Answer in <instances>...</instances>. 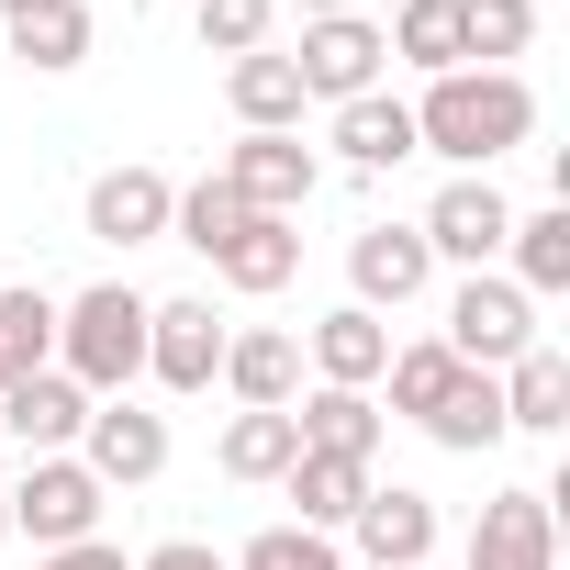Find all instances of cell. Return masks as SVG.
<instances>
[{"mask_svg":"<svg viewBox=\"0 0 570 570\" xmlns=\"http://www.w3.org/2000/svg\"><path fill=\"white\" fill-rule=\"evenodd\" d=\"M403 68H425V79H448V68H470V46H459V0H403L392 12V35H381Z\"/></svg>","mask_w":570,"mask_h":570,"instance_id":"25","label":"cell"},{"mask_svg":"<svg viewBox=\"0 0 570 570\" xmlns=\"http://www.w3.org/2000/svg\"><path fill=\"white\" fill-rule=\"evenodd\" d=\"M0 537H12V503H0Z\"/></svg>","mask_w":570,"mask_h":570,"instance_id":"38","label":"cell"},{"mask_svg":"<svg viewBox=\"0 0 570 570\" xmlns=\"http://www.w3.org/2000/svg\"><path fill=\"white\" fill-rule=\"evenodd\" d=\"M79 470H90L101 492H135V481H157V470H168V414H146L135 392L90 403V425H79Z\"/></svg>","mask_w":570,"mask_h":570,"instance_id":"5","label":"cell"},{"mask_svg":"<svg viewBox=\"0 0 570 570\" xmlns=\"http://www.w3.org/2000/svg\"><path fill=\"white\" fill-rule=\"evenodd\" d=\"M35 370H57V303L0 279V392H12V381H35Z\"/></svg>","mask_w":570,"mask_h":570,"instance_id":"24","label":"cell"},{"mask_svg":"<svg viewBox=\"0 0 570 570\" xmlns=\"http://www.w3.org/2000/svg\"><path fill=\"white\" fill-rule=\"evenodd\" d=\"M459 46H470L481 68L525 57V46H537V0H459Z\"/></svg>","mask_w":570,"mask_h":570,"instance_id":"29","label":"cell"},{"mask_svg":"<svg viewBox=\"0 0 570 570\" xmlns=\"http://www.w3.org/2000/svg\"><path fill=\"white\" fill-rule=\"evenodd\" d=\"M279 481H292V503H303V525H314V537H336V525L370 503V459H314V448H303Z\"/></svg>","mask_w":570,"mask_h":570,"instance_id":"21","label":"cell"},{"mask_svg":"<svg viewBox=\"0 0 570 570\" xmlns=\"http://www.w3.org/2000/svg\"><path fill=\"white\" fill-rule=\"evenodd\" d=\"M12 503V525L35 537V548H79V537H101V481L79 470V448L68 459H23V481L0 492Z\"/></svg>","mask_w":570,"mask_h":570,"instance_id":"4","label":"cell"},{"mask_svg":"<svg viewBox=\"0 0 570 570\" xmlns=\"http://www.w3.org/2000/svg\"><path fill=\"white\" fill-rule=\"evenodd\" d=\"M146 370L168 392H213L224 381V314L213 303H146Z\"/></svg>","mask_w":570,"mask_h":570,"instance_id":"9","label":"cell"},{"mask_svg":"<svg viewBox=\"0 0 570 570\" xmlns=\"http://www.w3.org/2000/svg\"><path fill=\"white\" fill-rule=\"evenodd\" d=\"M35 570H135V559H124V548H101V537H79V548H46Z\"/></svg>","mask_w":570,"mask_h":570,"instance_id":"34","label":"cell"},{"mask_svg":"<svg viewBox=\"0 0 570 570\" xmlns=\"http://www.w3.org/2000/svg\"><path fill=\"white\" fill-rule=\"evenodd\" d=\"M459 370H514L525 347H537V303L514 292V279H492V268H470L459 279V303H448V336H436Z\"/></svg>","mask_w":570,"mask_h":570,"instance_id":"3","label":"cell"},{"mask_svg":"<svg viewBox=\"0 0 570 570\" xmlns=\"http://www.w3.org/2000/svg\"><path fill=\"white\" fill-rule=\"evenodd\" d=\"M268 23H279V0H202V57H257L268 46Z\"/></svg>","mask_w":570,"mask_h":570,"instance_id":"33","label":"cell"},{"mask_svg":"<svg viewBox=\"0 0 570 570\" xmlns=\"http://www.w3.org/2000/svg\"><path fill=\"white\" fill-rule=\"evenodd\" d=\"M503 257H514V292H525V303H537V292H570V202H548V213H514Z\"/></svg>","mask_w":570,"mask_h":570,"instance_id":"23","label":"cell"},{"mask_svg":"<svg viewBox=\"0 0 570 570\" xmlns=\"http://www.w3.org/2000/svg\"><path fill=\"white\" fill-rule=\"evenodd\" d=\"M425 436H436V448H459V459H481V448L503 436V392H492V370H459V381H448V403L425 414Z\"/></svg>","mask_w":570,"mask_h":570,"instance_id":"26","label":"cell"},{"mask_svg":"<svg viewBox=\"0 0 570 570\" xmlns=\"http://www.w3.org/2000/svg\"><path fill=\"white\" fill-rule=\"evenodd\" d=\"M336 12H358V0H303V23H336Z\"/></svg>","mask_w":570,"mask_h":570,"instance_id":"36","label":"cell"},{"mask_svg":"<svg viewBox=\"0 0 570 570\" xmlns=\"http://www.w3.org/2000/svg\"><path fill=\"white\" fill-rule=\"evenodd\" d=\"M168 202H179V190H168L157 168H101V179H90V235H101V246H157V235H168Z\"/></svg>","mask_w":570,"mask_h":570,"instance_id":"15","label":"cell"},{"mask_svg":"<svg viewBox=\"0 0 570 570\" xmlns=\"http://www.w3.org/2000/svg\"><path fill=\"white\" fill-rule=\"evenodd\" d=\"M459 570H559V514H548V492H492Z\"/></svg>","mask_w":570,"mask_h":570,"instance_id":"10","label":"cell"},{"mask_svg":"<svg viewBox=\"0 0 570 570\" xmlns=\"http://www.w3.org/2000/svg\"><path fill=\"white\" fill-rule=\"evenodd\" d=\"M213 268H224V292H279V279L303 268V224H279V213H246V224H235V246H224Z\"/></svg>","mask_w":570,"mask_h":570,"instance_id":"20","label":"cell"},{"mask_svg":"<svg viewBox=\"0 0 570 570\" xmlns=\"http://www.w3.org/2000/svg\"><path fill=\"white\" fill-rule=\"evenodd\" d=\"M23 12H46V0H0V23H23Z\"/></svg>","mask_w":570,"mask_h":570,"instance_id":"37","label":"cell"},{"mask_svg":"<svg viewBox=\"0 0 570 570\" xmlns=\"http://www.w3.org/2000/svg\"><path fill=\"white\" fill-rule=\"evenodd\" d=\"M537 135V90L514 68H448L414 101V157H459L470 179H492V157H514Z\"/></svg>","mask_w":570,"mask_h":570,"instance_id":"1","label":"cell"},{"mask_svg":"<svg viewBox=\"0 0 570 570\" xmlns=\"http://www.w3.org/2000/svg\"><path fill=\"white\" fill-rule=\"evenodd\" d=\"M224 570H347V559H336V537H314V525H257Z\"/></svg>","mask_w":570,"mask_h":570,"instance_id":"32","label":"cell"},{"mask_svg":"<svg viewBox=\"0 0 570 570\" xmlns=\"http://www.w3.org/2000/svg\"><path fill=\"white\" fill-rule=\"evenodd\" d=\"M347 279H358V314H403L425 279H436V257H425V235H414V224H358Z\"/></svg>","mask_w":570,"mask_h":570,"instance_id":"11","label":"cell"},{"mask_svg":"<svg viewBox=\"0 0 570 570\" xmlns=\"http://www.w3.org/2000/svg\"><path fill=\"white\" fill-rule=\"evenodd\" d=\"M336 157H347V168H403V157H414V101H392V90L336 101Z\"/></svg>","mask_w":570,"mask_h":570,"instance_id":"18","label":"cell"},{"mask_svg":"<svg viewBox=\"0 0 570 570\" xmlns=\"http://www.w3.org/2000/svg\"><path fill=\"white\" fill-rule=\"evenodd\" d=\"M381 381H392V414H414V425H425V414L448 403V381H459V358H448V347L425 336V347H392V370H381Z\"/></svg>","mask_w":570,"mask_h":570,"instance_id":"31","label":"cell"},{"mask_svg":"<svg viewBox=\"0 0 570 570\" xmlns=\"http://www.w3.org/2000/svg\"><path fill=\"white\" fill-rule=\"evenodd\" d=\"M224 392H235L246 414H292V392H303V336H279V325L224 336Z\"/></svg>","mask_w":570,"mask_h":570,"instance_id":"14","label":"cell"},{"mask_svg":"<svg viewBox=\"0 0 570 570\" xmlns=\"http://www.w3.org/2000/svg\"><path fill=\"white\" fill-rule=\"evenodd\" d=\"M425 257H459V268H492L503 257V235H514V202L492 190V179H448L436 202H425Z\"/></svg>","mask_w":570,"mask_h":570,"instance_id":"8","label":"cell"},{"mask_svg":"<svg viewBox=\"0 0 570 570\" xmlns=\"http://www.w3.org/2000/svg\"><path fill=\"white\" fill-rule=\"evenodd\" d=\"M492 392H503V436L525 425V436H559L570 425V358L559 347H525L514 370H492Z\"/></svg>","mask_w":570,"mask_h":570,"instance_id":"17","label":"cell"},{"mask_svg":"<svg viewBox=\"0 0 570 570\" xmlns=\"http://www.w3.org/2000/svg\"><path fill=\"white\" fill-rule=\"evenodd\" d=\"M235 224H246V202H235L224 179H190V190L168 202V235H179V246H202V257H224V246H235Z\"/></svg>","mask_w":570,"mask_h":570,"instance_id":"30","label":"cell"},{"mask_svg":"<svg viewBox=\"0 0 570 570\" xmlns=\"http://www.w3.org/2000/svg\"><path fill=\"white\" fill-rule=\"evenodd\" d=\"M213 179H224L246 213H279V224H303V202H314V179H325V168H314V146H303V135H235Z\"/></svg>","mask_w":570,"mask_h":570,"instance_id":"6","label":"cell"},{"mask_svg":"<svg viewBox=\"0 0 570 570\" xmlns=\"http://www.w3.org/2000/svg\"><path fill=\"white\" fill-rule=\"evenodd\" d=\"M292 436H303L314 459H381V403H370V392H314V403L292 414Z\"/></svg>","mask_w":570,"mask_h":570,"instance_id":"22","label":"cell"},{"mask_svg":"<svg viewBox=\"0 0 570 570\" xmlns=\"http://www.w3.org/2000/svg\"><path fill=\"white\" fill-rule=\"evenodd\" d=\"M79 425H90V392H79L68 370H35V381L0 392V436H23V459H68Z\"/></svg>","mask_w":570,"mask_h":570,"instance_id":"12","label":"cell"},{"mask_svg":"<svg viewBox=\"0 0 570 570\" xmlns=\"http://www.w3.org/2000/svg\"><path fill=\"white\" fill-rule=\"evenodd\" d=\"M135 570H224V548H202V537H168V548H146Z\"/></svg>","mask_w":570,"mask_h":570,"instance_id":"35","label":"cell"},{"mask_svg":"<svg viewBox=\"0 0 570 570\" xmlns=\"http://www.w3.org/2000/svg\"><path fill=\"white\" fill-rule=\"evenodd\" d=\"M12 57L46 68V79H68V68L90 57V0H46V12H23V23H12Z\"/></svg>","mask_w":570,"mask_h":570,"instance_id":"27","label":"cell"},{"mask_svg":"<svg viewBox=\"0 0 570 570\" xmlns=\"http://www.w3.org/2000/svg\"><path fill=\"white\" fill-rule=\"evenodd\" d=\"M381 23L370 12H336V23H303V46H292V79H303V101H358V90H381Z\"/></svg>","mask_w":570,"mask_h":570,"instance_id":"7","label":"cell"},{"mask_svg":"<svg viewBox=\"0 0 570 570\" xmlns=\"http://www.w3.org/2000/svg\"><path fill=\"white\" fill-rule=\"evenodd\" d=\"M224 101H235L246 135H292V124H303V79H292V57H268V46L224 68Z\"/></svg>","mask_w":570,"mask_h":570,"instance_id":"19","label":"cell"},{"mask_svg":"<svg viewBox=\"0 0 570 570\" xmlns=\"http://www.w3.org/2000/svg\"><path fill=\"white\" fill-rule=\"evenodd\" d=\"M347 525H358V559H370V570H425V559H436V503L403 492V481H392V492L370 481V503H358Z\"/></svg>","mask_w":570,"mask_h":570,"instance_id":"13","label":"cell"},{"mask_svg":"<svg viewBox=\"0 0 570 570\" xmlns=\"http://www.w3.org/2000/svg\"><path fill=\"white\" fill-rule=\"evenodd\" d=\"M57 370H68L90 403L135 392V370H146V292H135V279H101V292L57 303Z\"/></svg>","mask_w":570,"mask_h":570,"instance_id":"2","label":"cell"},{"mask_svg":"<svg viewBox=\"0 0 570 570\" xmlns=\"http://www.w3.org/2000/svg\"><path fill=\"white\" fill-rule=\"evenodd\" d=\"M314 370H325V392H370V381L392 370V325L358 314V303H336V314L314 325Z\"/></svg>","mask_w":570,"mask_h":570,"instance_id":"16","label":"cell"},{"mask_svg":"<svg viewBox=\"0 0 570 570\" xmlns=\"http://www.w3.org/2000/svg\"><path fill=\"white\" fill-rule=\"evenodd\" d=\"M213 459H224V481H279V470L303 459V436H292V414H235Z\"/></svg>","mask_w":570,"mask_h":570,"instance_id":"28","label":"cell"}]
</instances>
